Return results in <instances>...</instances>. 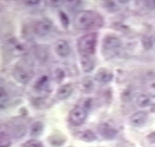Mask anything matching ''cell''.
Here are the masks:
<instances>
[{
    "instance_id": "obj_25",
    "label": "cell",
    "mask_w": 155,
    "mask_h": 147,
    "mask_svg": "<svg viewBox=\"0 0 155 147\" xmlns=\"http://www.w3.org/2000/svg\"><path fill=\"white\" fill-rule=\"evenodd\" d=\"M149 96H151V97L155 98V82L154 83L151 84L150 87H149Z\"/></svg>"
},
{
    "instance_id": "obj_7",
    "label": "cell",
    "mask_w": 155,
    "mask_h": 147,
    "mask_svg": "<svg viewBox=\"0 0 155 147\" xmlns=\"http://www.w3.org/2000/svg\"><path fill=\"white\" fill-rule=\"evenodd\" d=\"M54 51L58 56L66 58L71 53V47L67 41L64 40H58L54 44Z\"/></svg>"
},
{
    "instance_id": "obj_15",
    "label": "cell",
    "mask_w": 155,
    "mask_h": 147,
    "mask_svg": "<svg viewBox=\"0 0 155 147\" xmlns=\"http://www.w3.org/2000/svg\"><path fill=\"white\" fill-rule=\"evenodd\" d=\"M151 101L150 98L148 96H146V95H140L137 98V105L140 108H146V107L149 106L151 105Z\"/></svg>"
},
{
    "instance_id": "obj_21",
    "label": "cell",
    "mask_w": 155,
    "mask_h": 147,
    "mask_svg": "<svg viewBox=\"0 0 155 147\" xmlns=\"http://www.w3.org/2000/svg\"><path fill=\"white\" fill-rule=\"evenodd\" d=\"M142 44L146 50L151 49V42L150 37H143L142 38Z\"/></svg>"
},
{
    "instance_id": "obj_13",
    "label": "cell",
    "mask_w": 155,
    "mask_h": 147,
    "mask_svg": "<svg viewBox=\"0 0 155 147\" xmlns=\"http://www.w3.org/2000/svg\"><path fill=\"white\" fill-rule=\"evenodd\" d=\"M77 138L79 139L82 140V141H85V142H93V141H96L97 139L96 134L93 131L87 130L85 131H81V132H78L77 133Z\"/></svg>"
},
{
    "instance_id": "obj_4",
    "label": "cell",
    "mask_w": 155,
    "mask_h": 147,
    "mask_svg": "<svg viewBox=\"0 0 155 147\" xmlns=\"http://www.w3.org/2000/svg\"><path fill=\"white\" fill-rule=\"evenodd\" d=\"M52 27V22L49 18H44L36 22L34 26V32L39 37H45L51 32Z\"/></svg>"
},
{
    "instance_id": "obj_27",
    "label": "cell",
    "mask_w": 155,
    "mask_h": 147,
    "mask_svg": "<svg viewBox=\"0 0 155 147\" xmlns=\"http://www.w3.org/2000/svg\"><path fill=\"white\" fill-rule=\"evenodd\" d=\"M151 42V49H154L155 51V35L150 37Z\"/></svg>"
},
{
    "instance_id": "obj_2",
    "label": "cell",
    "mask_w": 155,
    "mask_h": 147,
    "mask_svg": "<svg viewBox=\"0 0 155 147\" xmlns=\"http://www.w3.org/2000/svg\"><path fill=\"white\" fill-rule=\"evenodd\" d=\"M98 34L96 32L86 34L77 41V49L81 57H93L96 53Z\"/></svg>"
},
{
    "instance_id": "obj_24",
    "label": "cell",
    "mask_w": 155,
    "mask_h": 147,
    "mask_svg": "<svg viewBox=\"0 0 155 147\" xmlns=\"http://www.w3.org/2000/svg\"><path fill=\"white\" fill-rule=\"evenodd\" d=\"M8 97V93L2 87L0 86V100L5 99Z\"/></svg>"
},
{
    "instance_id": "obj_16",
    "label": "cell",
    "mask_w": 155,
    "mask_h": 147,
    "mask_svg": "<svg viewBox=\"0 0 155 147\" xmlns=\"http://www.w3.org/2000/svg\"><path fill=\"white\" fill-rule=\"evenodd\" d=\"M11 144L10 139L6 134H0V147H9Z\"/></svg>"
},
{
    "instance_id": "obj_23",
    "label": "cell",
    "mask_w": 155,
    "mask_h": 147,
    "mask_svg": "<svg viewBox=\"0 0 155 147\" xmlns=\"http://www.w3.org/2000/svg\"><path fill=\"white\" fill-rule=\"evenodd\" d=\"M142 2L147 9L155 10V1H143Z\"/></svg>"
},
{
    "instance_id": "obj_1",
    "label": "cell",
    "mask_w": 155,
    "mask_h": 147,
    "mask_svg": "<svg viewBox=\"0 0 155 147\" xmlns=\"http://www.w3.org/2000/svg\"><path fill=\"white\" fill-rule=\"evenodd\" d=\"M104 18L100 13L94 10H81L75 15L74 26L80 30L99 29L104 26Z\"/></svg>"
},
{
    "instance_id": "obj_11",
    "label": "cell",
    "mask_w": 155,
    "mask_h": 147,
    "mask_svg": "<svg viewBox=\"0 0 155 147\" xmlns=\"http://www.w3.org/2000/svg\"><path fill=\"white\" fill-rule=\"evenodd\" d=\"M73 93V87L70 84L61 85L58 88L56 93V97L59 100H65Z\"/></svg>"
},
{
    "instance_id": "obj_6",
    "label": "cell",
    "mask_w": 155,
    "mask_h": 147,
    "mask_svg": "<svg viewBox=\"0 0 155 147\" xmlns=\"http://www.w3.org/2000/svg\"><path fill=\"white\" fill-rule=\"evenodd\" d=\"M12 75L17 82L22 85L27 84L31 79V76L29 72L23 67L18 66V65L13 68Z\"/></svg>"
},
{
    "instance_id": "obj_10",
    "label": "cell",
    "mask_w": 155,
    "mask_h": 147,
    "mask_svg": "<svg viewBox=\"0 0 155 147\" xmlns=\"http://www.w3.org/2000/svg\"><path fill=\"white\" fill-rule=\"evenodd\" d=\"M113 74L108 69L101 68L99 69L95 75V79L101 83H107L113 79Z\"/></svg>"
},
{
    "instance_id": "obj_20",
    "label": "cell",
    "mask_w": 155,
    "mask_h": 147,
    "mask_svg": "<svg viewBox=\"0 0 155 147\" xmlns=\"http://www.w3.org/2000/svg\"><path fill=\"white\" fill-rule=\"evenodd\" d=\"M63 139L61 138V136L56 135H54L53 138H50V142L51 143V145H53V146H57V145L62 146L63 142H64V141H63Z\"/></svg>"
},
{
    "instance_id": "obj_12",
    "label": "cell",
    "mask_w": 155,
    "mask_h": 147,
    "mask_svg": "<svg viewBox=\"0 0 155 147\" xmlns=\"http://www.w3.org/2000/svg\"><path fill=\"white\" fill-rule=\"evenodd\" d=\"M95 60L93 57H81V65L85 72H90L95 67Z\"/></svg>"
},
{
    "instance_id": "obj_3",
    "label": "cell",
    "mask_w": 155,
    "mask_h": 147,
    "mask_svg": "<svg viewBox=\"0 0 155 147\" xmlns=\"http://www.w3.org/2000/svg\"><path fill=\"white\" fill-rule=\"evenodd\" d=\"M87 116V111L80 106H76L71 110L69 121L75 126H80L85 122Z\"/></svg>"
},
{
    "instance_id": "obj_26",
    "label": "cell",
    "mask_w": 155,
    "mask_h": 147,
    "mask_svg": "<svg viewBox=\"0 0 155 147\" xmlns=\"http://www.w3.org/2000/svg\"><path fill=\"white\" fill-rule=\"evenodd\" d=\"M148 140L151 143H155V131L154 132H151V134H149V135L147 136Z\"/></svg>"
},
{
    "instance_id": "obj_22",
    "label": "cell",
    "mask_w": 155,
    "mask_h": 147,
    "mask_svg": "<svg viewBox=\"0 0 155 147\" xmlns=\"http://www.w3.org/2000/svg\"><path fill=\"white\" fill-rule=\"evenodd\" d=\"M105 3V8L107 10H113V11H115V9H117V6L115 5V2L113 1H106L104 2Z\"/></svg>"
},
{
    "instance_id": "obj_14",
    "label": "cell",
    "mask_w": 155,
    "mask_h": 147,
    "mask_svg": "<svg viewBox=\"0 0 155 147\" xmlns=\"http://www.w3.org/2000/svg\"><path fill=\"white\" fill-rule=\"evenodd\" d=\"M44 124L41 122H36L32 124L30 128V135L32 137H38L43 133Z\"/></svg>"
},
{
    "instance_id": "obj_8",
    "label": "cell",
    "mask_w": 155,
    "mask_h": 147,
    "mask_svg": "<svg viewBox=\"0 0 155 147\" xmlns=\"http://www.w3.org/2000/svg\"><path fill=\"white\" fill-rule=\"evenodd\" d=\"M148 119V113L144 111H139L135 113L130 118V124L132 127H141L145 125Z\"/></svg>"
},
{
    "instance_id": "obj_19",
    "label": "cell",
    "mask_w": 155,
    "mask_h": 147,
    "mask_svg": "<svg viewBox=\"0 0 155 147\" xmlns=\"http://www.w3.org/2000/svg\"><path fill=\"white\" fill-rule=\"evenodd\" d=\"M47 82H48V79L46 77H43L41 79H38V81H37V83H36V88L39 90H43L44 89V88L47 86Z\"/></svg>"
},
{
    "instance_id": "obj_9",
    "label": "cell",
    "mask_w": 155,
    "mask_h": 147,
    "mask_svg": "<svg viewBox=\"0 0 155 147\" xmlns=\"http://www.w3.org/2000/svg\"><path fill=\"white\" fill-rule=\"evenodd\" d=\"M98 132L106 139H113L118 134V131L107 123H103L98 127Z\"/></svg>"
},
{
    "instance_id": "obj_18",
    "label": "cell",
    "mask_w": 155,
    "mask_h": 147,
    "mask_svg": "<svg viewBox=\"0 0 155 147\" xmlns=\"http://www.w3.org/2000/svg\"><path fill=\"white\" fill-rule=\"evenodd\" d=\"M60 22H61L62 25L67 28L69 25V18H68V15H67L64 12L60 11Z\"/></svg>"
},
{
    "instance_id": "obj_17",
    "label": "cell",
    "mask_w": 155,
    "mask_h": 147,
    "mask_svg": "<svg viewBox=\"0 0 155 147\" xmlns=\"http://www.w3.org/2000/svg\"><path fill=\"white\" fill-rule=\"evenodd\" d=\"M25 147H44L43 143L41 141L36 139H32L27 141L24 145Z\"/></svg>"
},
{
    "instance_id": "obj_5",
    "label": "cell",
    "mask_w": 155,
    "mask_h": 147,
    "mask_svg": "<svg viewBox=\"0 0 155 147\" xmlns=\"http://www.w3.org/2000/svg\"><path fill=\"white\" fill-rule=\"evenodd\" d=\"M121 41L114 35H107L102 41V48L104 51L114 52L121 46Z\"/></svg>"
}]
</instances>
